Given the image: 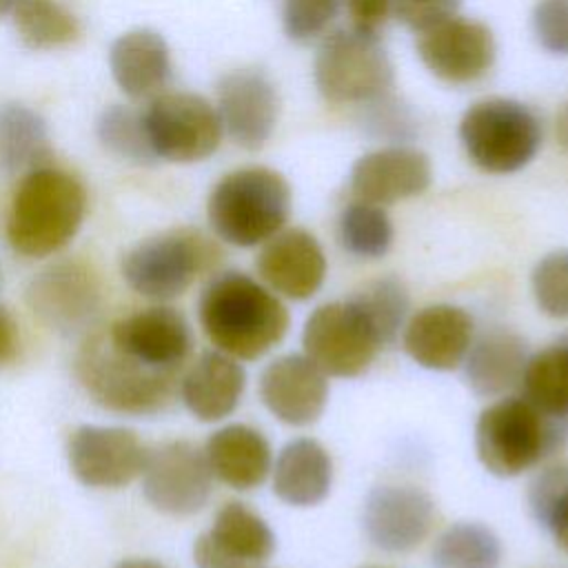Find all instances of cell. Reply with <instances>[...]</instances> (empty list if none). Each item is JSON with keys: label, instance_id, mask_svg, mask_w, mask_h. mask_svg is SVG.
<instances>
[{"label": "cell", "instance_id": "1", "mask_svg": "<svg viewBox=\"0 0 568 568\" xmlns=\"http://www.w3.org/2000/svg\"><path fill=\"white\" fill-rule=\"evenodd\" d=\"M197 320L209 342L235 359L262 357L288 328V311L275 293L240 271H222L204 284Z\"/></svg>", "mask_w": 568, "mask_h": 568}, {"label": "cell", "instance_id": "2", "mask_svg": "<svg viewBox=\"0 0 568 568\" xmlns=\"http://www.w3.org/2000/svg\"><path fill=\"white\" fill-rule=\"evenodd\" d=\"M87 191L82 182L51 164L22 175L7 215V242L24 257H49L82 226Z\"/></svg>", "mask_w": 568, "mask_h": 568}, {"label": "cell", "instance_id": "3", "mask_svg": "<svg viewBox=\"0 0 568 568\" xmlns=\"http://www.w3.org/2000/svg\"><path fill=\"white\" fill-rule=\"evenodd\" d=\"M73 371L98 406L120 415H155L164 410L180 384L178 373L151 368L115 348L104 331L84 337L75 353Z\"/></svg>", "mask_w": 568, "mask_h": 568}, {"label": "cell", "instance_id": "4", "mask_svg": "<svg viewBox=\"0 0 568 568\" xmlns=\"http://www.w3.org/2000/svg\"><path fill=\"white\" fill-rule=\"evenodd\" d=\"M291 189L273 169L246 166L224 175L211 191L206 217L226 244L251 248L280 233L288 220Z\"/></svg>", "mask_w": 568, "mask_h": 568}, {"label": "cell", "instance_id": "5", "mask_svg": "<svg viewBox=\"0 0 568 568\" xmlns=\"http://www.w3.org/2000/svg\"><path fill=\"white\" fill-rule=\"evenodd\" d=\"M568 437V422L544 415L526 397H501L486 406L475 426V448L484 468L515 477L535 468Z\"/></svg>", "mask_w": 568, "mask_h": 568}, {"label": "cell", "instance_id": "6", "mask_svg": "<svg viewBox=\"0 0 568 568\" xmlns=\"http://www.w3.org/2000/svg\"><path fill=\"white\" fill-rule=\"evenodd\" d=\"M459 140L486 173H515L539 151L541 124L521 102L510 98H486L466 109L459 122Z\"/></svg>", "mask_w": 568, "mask_h": 568}, {"label": "cell", "instance_id": "7", "mask_svg": "<svg viewBox=\"0 0 568 568\" xmlns=\"http://www.w3.org/2000/svg\"><path fill=\"white\" fill-rule=\"evenodd\" d=\"M315 87L333 104L379 102L393 87V64L375 33L337 29L315 55Z\"/></svg>", "mask_w": 568, "mask_h": 568}, {"label": "cell", "instance_id": "8", "mask_svg": "<svg viewBox=\"0 0 568 568\" xmlns=\"http://www.w3.org/2000/svg\"><path fill=\"white\" fill-rule=\"evenodd\" d=\"M217 246L197 231L180 229L142 240L122 257V277L153 302L180 297L217 260Z\"/></svg>", "mask_w": 568, "mask_h": 568}, {"label": "cell", "instance_id": "9", "mask_svg": "<svg viewBox=\"0 0 568 568\" xmlns=\"http://www.w3.org/2000/svg\"><path fill=\"white\" fill-rule=\"evenodd\" d=\"M302 344L304 355L333 377L362 375L377 351L386 346L375 322L355 297L317 306L304 324Z\"/></svg>", "mask_w": 568, "mask_h": 568}, {"label": "cell", "instance_id": "10", "mask_svg": "<svg viewBox=\"0 0 568 568\" xmlns=\"http://www.w3.org/2000/svg\"><path fill=\"white\" fill-rule=\"evenodd\" d=\"M142 115L158 160L200 162L220 146L224 129L217 109L197 93H160Z\"/></svg>", "mask_w": 568, "mask_h": 568}, {"label": "cell", "instance_id": "11", "mask_svg": "<svg viewBox=\"0 0 568 568\" xmlns=\"http://www.w3.org/2000/svg\"><path fill=\"white\" fill-rule=\"evenodd\" d=\"M140 481L144 499L158 513L189 517L206 506L213 473L204 448L189 439H169L149 448Z\"/></svg>", "mask_w": 568, "mask_h": 568}, {"label": "cell", "instance_id": "12", "mask_svg": "<svg viewBox=\"0 0 568 568\" xmlns=\"http://www.w3.org/2000/svg\"><path fill=\"white\" fill-rule=\"evenodd\" d=\"M149 448L126 426L82 424L67 439L71 475L87 488H124L140 479Z\"/></svg>", "mask_w": 568, "mask_h": 568}, {"label": "cell", "instance_id": "13", "mask_svg": "<svg viewBox=\"0 0 568 568\" xmlns=\"http://www.w3.org/2000/svg\"><path fill=\"white\" fill-rule=\"evenodd\" d=\"M24 302L47 328L62 335L84 333L100 308V282L87 264L62 260L31 277Z\"/></svg>", "mask_w": 568, "mask_h": 568}, {"label": "cell", "instance_id": "14", "mask_svg": "<svg viewBox=\"0 0 568 568\" xmlns=\"http://www.w3.org/2000/svg\"><path fill=\"white\" fill-rule=\"evenodd\" d=\"M104 335L129 357L166 373H180L193 348L186 317L166 304L133 311L115 320Z\"/></svg>", "mask_w": 568, "mask_h": 568}, {"label": "cell", "instance_id": "15", "mask_svg": "<svg viewBox=\"0 0 568 568\" xmlns=\"http://www.w3.org/2000/svg\"><path fill=\"white\" fill-rule=\"evenodd\" d=\"M417 53L437 78L464 84L481 78L495 62V36L477 20L450 16L419 31Z\"/></svg>", "mask_w": 568, "mask_h": 568}, {"label": "cell", "instance_id": "16", "mask_svg": "<svg viewBox=\"0 0 568 568\" xmlns=\"http://www.w3.org/2000/svg\"><path fill=\"white\" fill-rule=\"evenodd\" d=\"M435 521L433 499L417 486H375L364 501V532L386 552L415 550Z\"/></svg>", "mask_w": 568, "mask_h": 568}, {"label": "cell", "instance_id": "17", "mask_svg": "<svg viewBox=\"0 0 568 568\" xmlns=\"http://www.w3.org/2000/svg\"><path fill=\"white\" fill-rule=\"evenodd\" d=\"M275 550L268 524L246 504L226 501L206 532L195 539L197 568H251L264 564Z\"/></svg>", "mask_w": 568, "mask_h": 568}, {"label": "cell", "instance_id": "18", "mask_svg": "<svg viewBox=\"0 0 568 568\" xmlns=\"http://www.w3.org/2000/svg\"><path fill=\"white\" fill-rule=\"evenodd\" d=\"M217 115L235 144L248 151L264 146L280 115L275 84L260 69L226 73L217 84Z\"/></svg>", "mask_w": 568, "mask_h": 568}, {"label": "cell", "instance_id": "19", "mask_svg": "<svg viewBox=\"0 0 568 568\" xmlns=\"http://www.w3.org/2000/svg\"><path fill=\"white\" fill-rule=\"evenodd\" d=\"M328 375L306 355L275 357L260 375V399L280 422L308 426L324 413Z\"/></svg>", "mask_w": 568, "mask_h": 568}, {"label": "cell", "instance_id": "20", "mask_svg": "<svg viewBox=\"0 0 568 568\" xmlns=\"http://www.w3.org/2000/svg\"><path fill=\"white\" fill-rule=\"evenodd\" d=\"M255 268L266 288L302 302L320 291L326 275V257L308 231L286 229L264 242Z\"/></svg>", "mask_w": 568, "mask_h": 568}, {"label": "cell", "instance_id": "21", "mask_svg": "<svg viewBox=\"0 0 568 568\" xmlns=\"http://www.w3.org/2000/svg\"><path fill=\"white\" fill-rule=\"evenodd\" d=\"M433 169L426 153L413 146H386L362 155L351 169V191L359 202L393 204L430 186Z\"/></svg>", "mask_w": 568, "mask_h": 568}, {"label": "cell", "instance_id": "22", "mask_svg": "<svg viewBox=\"0 0 568 568\" xmlns=\"http://www.w3.org/2000/svg\"><path fill=\"white\" fill-rule=\"evenodd\" d=\"M473 317L453 304L417 311L402 333V346L413 362L430 371H453L464 364L473 344Z\"/></svg>", "mask_w": 568, "mask_h": 568}, {"label": "cell", "instance_id": "23", "mask_svg": "<svg viewBox=\"0 0 568 568\" xmlns=\"http://www.w3.org/2000/svg\"><path fill=\"white\" fill-rule=\"evenodd\" d=\"M246 386V373L242 364L222 353L204 351L180 377L178 393L186 410L200 422H220L229 417Z\"/></svg>", "mask_w": 568, "mask_h": 568}, {"label": "cell", "instance_id": "24", "mask_svg": "<svg viewBox=\"0 0 568 568\" xmlns=\"http://www.w3.org/2000/svg\"><path fill=\"white\" fill-rule=\"evenodd\" d=\"M109 67L118 87L133 100H153L171 80L169 47L153 29L122 33L111 44Z\"/></svg>", "mask_w": 568, "mask_h": 568}, {"label": "cell", "instance_id": "25", "mask_svg": "<svg viewBox=\"0 0 568 568\" xmlns=\"http://www.w3.org/2000/svg\"><path fill=\"white\" fill-rule=\"evenodd\" d=\"M204 455L213 477L235 490L257 488L271 473V444L246 424H229L211 433Z\"/></svg>", "mask_w": 568, "mask_h": 568}, {"label": "cell", "instance_id": "26", "mask_svg": "<svg viewBox=\"0 0 568 568\" xmlns=\"http://www.w3.org/2000/svg\"><path fill=\"white\" fill-rule=\"evenodd\" d=\"M526 359L528 351L521 335L506 328H490L466 353V382L481 397L504 395L519 384Z\"/></svg>", "mask_w": 568, "mask_h": 568}, {"label": "cell", "instance_id": "27", "mask_svg": "<svg viewBox=\"0 0 568 568\" xmlns=\"http://www.w3.org/2000/svg\"><path fill=\"white\" fill-rule=\"evenodd\" d=\"M333 481V462L326 448L311 439L300 437L288 442L273 468V493L291 506L320 504Z\"/></svg>", "mask_w": 568, "mask_h": 568}, {"label": "cell", "instance_id": "28", "mask_svg": "<svg viewBox=\"0 0 568 568\" xmlns=\"http://www.w3.org/2000/svg\"><path fill=\"white\" fill-rule=\"evenodd\" d=\"M51 160L49 131L42 115L27 104L0 106V166L4 173H29Z\"/></svg>", "mask_w": 568, "mask_h": 568}, {"label": "cell", "instance_id": "29", "mask_svg": "<svg viewBox=\"0 0 568 568\" xmlns=\"http://www.w3.org/2000/svg\"><path fill=\"white\" fill-rule=\"evenodd\" d=\"M519 384L544 415L568 422V333L526 359Z\"/></svg>", "mask_w": 568, "mask_h": 568}, {"label": "cell", "instance_id": "30", "mask_svg": "<svg viewBox=\"0 0 568 568\" xmlns=\"http://www.w3.org/2000/svg\"><path fill=\"white\" fill-rule=\"evenodd\" d=\"M13 24L29 49H58L75 42L82 33L78 18L55 0H18Z\"/></svg>", "mask_w": 568, "mask_h": 568}, {"label": "cell", "instance_id": "31", "mask_svg": "<svg viewBox=\"0 0 568 568\" xmlns=\"http://www.w3.org/2000/svg\"><path fill=\"white\" fill-rule=\"evenodd\" d=\"M501 546L497 535L473 521L446 528L433 548L435 568H499Z\"/></svg>", "mask_w": 568, "mask_h": 568}, {"label": "cell", "instance_id": "32", "mask_svg": "<svg viewBox=\"0 0 568 568\" xmlns=\"http://www.w3.org/2000/svg\"><path fill=\"white\" fill-rule=\"evenodd\" d=\"M339 240L355 257H382L393 242L390 217L382 206L355 200L339 215Z\"/></svg>", "mask_w": 568, "mask_h": 568}, {"label": "cell", "instance_id": "33", "mask_svg": "<svg viewBox=\"0 0 568 568\" xmlns=\"http://www.w3.org/2000/svg\"><path fill=\"white\" fill-rule=\"evenodd\" d=\"M528 504L537 524L568 552V464L541 470L530 484Z\"/></svg>", "mask_w": 568, "mask_h": 568}, {"label": "cell", "instance_id": "34", "mask_svg": "<svg viewBox=\"0 0 568 568\" xmlns=\"http://www.w3.org/2000/svg\"><path fill=\"white\" fill-rule=\"evenodd\" d=\"M98 138L111 153L124 160L138 164H151L158 160L146 135L144 115L129 106H106L98 118Z\"/></svg>", "mask_w": 568, "mask_h": 568}, {"label": "cell", "instance_id": "35", "mask_svg": "<svg viewBox=\"0 0 568 568\" xmlns=\"http://www.w3.org/2000/svg\"><path fill=\"white\" fill-rule=\"evenodd\" d=\"M353 297L371 315L384 344H393L408 311V293L404 284L395 277H379L368 282Z\"/></svg>", "mask_w": 568, "mask_h": 568}, {"label": "cell", "instance_id": "36", "mask_svg": "<svg viewBox=\"0 0 568 568\" xmlns=\"http://www.w3.org/2000/svg\"><path fill=\"white\" fill-rule=\"evenodd\" d=\"M530 284L541 313L552 320H568V248L544 255L532 268Z\"/></svg>", "mask_w": 568, "mask_h": 568}, {"label": "cell", "instance_id": "37", "mask_svg": "<svg viewBox=\"0 0 568 568\" xmlns=\"http://www.w3.org/2000/svg\"><path fill=\"white\" fill-rule=\"evenodd\" d=\"M342 0H286L282 11L284 33L295 42L320 38L337 16Z\"/></svg>", "mask_w": 568, "mask_h": 568}, {"label": "cell", "instance_id": "38", "mask_svg": "<svg viewBox=\"0 0 568 568\" xmlns=\"http://www.w3.org/2000/svg\"><path fill=\"white\" fill-rule=\"evenodd\" d=\"M532 33L548 53L568 55V0H539L532 9Z\"/></svg>", "mask_w": 568, "mask_h": 568}, {"label": "cell", "instance_id": "39", "mask_svg": "<svg viewBox=\"0 0 568 568\" xmlns=\"http://www.w3.org/2000/svg\"><path fill=\"white\" fill-rule=\"evenodd\" d=\"M459 0H390V9L413 31H424L435 22L455 16Z\"/></svg>", "mask_w": 568, "mask_h": 568}, {"label": "cell", "instance_id": "40", "mask_svg": "<svg viewBox=\"0 0 568 568\" xmlns=\"http://www.w3.org/2000/svg\"><path fill=\"white\" fill-rule=\"evenodd\" d=\"M346 2L353 29L364 33H375L386 22L390 11V0H342Z\"/></svg>", "mask_w": 568, "mask_h": 568}, {"label": "cell", "instance_id": "41", "mask_svg": "<svg viewBox=\"0 0 568 568\" xmlns=\"http://www.w3.org/2000/svg\"><path fill=\"white\" fill-rule=\"evenodd\" d=\"M20 351V333L13 315L0 304V366L11 364Z\"/></svg>", "mask_w": 568, "mask_h": 568}, {"label": "cell", "instance_id": "42", "mask_svg": "<svg viewBox=\"0 0 568 568\" xmlns=\"http://www.w3.org/2000/svg\"><path fill=\"white\" fill-rule=\"evenodd\" d=\"M555 131H557V142L568 151V102H566V104L561 106V111L557 113Z\"/></svg>", "mask_w": 568, "mask_h": 568}, {"label": "cell", "instance_id": "43", "mask_svg": "<svg viewBox=\"0 0 568 568\" xmlns=\"http://www.w3.org/2000/svg\"><path fill=\"white\" fill-rule=\"evenodd\" d=\"M113 568H164L162 564L153 561V559H140V557H133V559H122L120 564H115Z\"/></svg>", "mask_w": 568, "mask_h": 568}, {"label": "cell", "instance_id": "44", "mask_svg": "<svg viewBox=\"0 0 568 568\" xmlns=\"http://www.w3.org/2000/svg\"><path fill=\"white\" fill-rule=\"evenodd\" d=\"M16 4H18V0H0V18L11 13L16 9Z\"/></svg>", "mask_w": 568, "mask_h": 568}]
</instances>
